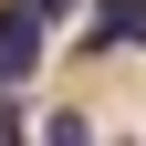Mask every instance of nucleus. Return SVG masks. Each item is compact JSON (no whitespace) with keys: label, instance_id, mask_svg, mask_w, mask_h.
Segmentation results:
<instances>
[{"label":"nucleus","instance_id":"nucleus-3","mask_svg":"<svg viewBox=\"0 0 146 146\" xmlns=\"http://www.w3.org/2000/svg\"><path fill=\"white\" fill-rule=\"evenodd\" d=\"M31 11H42V21H52V31H63V21H73V11H84V0H31Z\"/></svg>","mask_w":146,"mask_h":146},{"label":"nucleus","instance_id":"nucleus-1","mask_svg":"<svg viewBox=\"0 0 146 146\" xmlns=\"http://www.w3.org/2000/svg\"><path fill=\"white\" fill-rule=\"evenodd\" d=\"M42 42H52V21L31 0H11V11H0V84H31V73H42Z\"/></svg>","mask_w":146,"mask_h":146},{"label":"nucleus","instance_id":"nucleus-2","mask_svg":"<svg viewBox=\"0 0 146 146\" xmlns=\"http://www.w3.org/2000/svg\"><path fill=\"white\" fill-rule=\"evenodd\" d=\"M125 42H146V0H104L84 21V52H125Z\"/></svg>","mask_w":146,"mask_h":146}]
</instances>
